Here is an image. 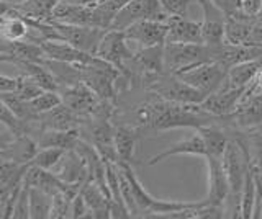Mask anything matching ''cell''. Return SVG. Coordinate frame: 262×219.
Instances as JSON below:
<instances>
[{"mask_svg":"<svg viewBox=\"0 0 262 219\" xmlns=\"http://www.w3.org/2000/svg\"><path fill=\"white\" fill-rule=\"evenodd\" d=\"M39 46H41V50L45 51V56L48 59H54V61H61V62L95 64L98 59H100L98 56L80 51L66 41H53V39H48V41H41Z\"/></svg>","mask_w":262,"mask_h":219,"instance_id":"2e32d148","label":"cell"},{"mask_svg":"<svg viewBox=\"0 0 262 219\" xmlns=\"http://www.w3.org/2000/svg\"><path fill=\"white\" fill-rule=\"evenodd\" d=\"M244 90H246V87L237 88V87H228L223 84L216 92L210 93L207 99L200 103V107L213 116L225 118L228 115H231L236 110V107L241 102Z\"/></svg>","mask_w":262,"mask_h":219,"instance_id":"4fadbf2b","label":"cell"},{"mask_svg":"<svg viewBox=\"0 0 262 219\" xmlns=\"http://www.w3.org/2000/svg\"><path fill=\"white\" fill-rule=\"evenodd\" d=\"M252 85L259 88V90H262V64L259 66L257 72H256V76H254V80H252Z\"/></svg>","mask_w":262,"mask_h":219,"instance_id":"ee69618b","label":"cell"},{"mask_svg":"<svg viewBox=\"0 0 262 219\" xmlns=\"http://www.w3.org/2000/svg\"><path fill=\"white\" fill-rule=\"evenodd\" d=\"M66 152L68 151L61 149V148H41V149H38L36 156L33 157V160L30 162V164L38 165V167L46 168V170H51L59 164Z\"/></svg>","mask_w":262,"mask_h":219,"instance_id":"1f68e13d","label":"cell"},{"mask_svg":"<svg viewBox=\"0 0 262 219\" xmlns=\"http://www.w3.org/2000/svg\"><path fill=\"white\" fill-rule=\"evenodd\" d=\"M53 194H49L35 186H30V217L46 219L51 217Z\"/></svg>","mask_w":262,"mask_h":219,"instance_id":"f1b7e54d","label":"cell"},{"mask_svg":"<svg viewBox=\"0 0 262 219\" xmlns=\"http://www.w3.org/2000/svg\"><path fill=\"white\" fill-rule=\"evenodd\" d=\"M260 64L262 61H246V62H239L233 67H229L225 85L237 87V88H244L251 85Z\"/></svg>","mask_w":262,"mask_h":219,"instance_id":"83f0119b","label":"cell"},{"mask_svg":"<svg viewBox=\"0 0 262 219\" xmlns=\"http://www.w3.org/2000/svg\"><path fill=\"white\" fill-rule=\"evenodd\" d=\"M196 133L202 136V139L205 142V148H207V156L213 157H223L225 149L228 145L229 137L223 129H220L215 125H205L195 129Z\"/></svg>","mask_w":262,"mask_h":219,"instance_id":"4316f807","label":"cell"},{"mask_svg":"<svg viewBox=\"0 0 262 219\" xmlns=\"http://www.w3.org/2000/svg\"><path fill=\"white\" fill-rule=\"evenodd\" d=\"M12 9V4L10 2H5V0H0V17H4Z\"/></svg>","mask_w":262,"mask_h":219,"instance_id":"f6af8a7d","label":"cell"},{"mask_svg":"<svg viewBox=\"0 0 262 219\" xmlns=\"http://www.w3.org/2000/svg\"><path fill=\"white\" fill-rule=\"evenodd\" d=\"M18 85V77H7L0 74V93L2 92H15Z\"/></svg>","mask_w":262,"mask_h":219,"instance_id":"b9f144b4","label":"cell"},{"mask_svg":"<svg viewBox=\"0 0 262 219\" xmlns=\"http://www.w3.org/2000/svg\"><path fill=\"white\" fill-rule=\"evenodd\" d=\"M161 5L164 7L169 15H180V17H187L188 12V5H190L193 0H159Z\"/></svg>","mask_w":262,"mask_h":219,"instance_id":"8d00e7d4","label":"cell"},{"mask_svg":"<svg viewBox=\"0 0 262 219\" xmlns=\"http://www.w3.org/2000/svg\"><path fill=\"white\" fill-rule=\"evenodd\" d=\"M207 164H208V194L203 200V203L205 205L225 208V203L229 197V185L223 168V162H221V157L207 156Z\"/></svg>","mask_w":262,"mask_h":219,"instance_id":"9a60e30c","label":"cell"},{"mask_svg":"<svg viewBox=\"0 0 262 219\" xmlns=\"http://www.w3.org/2000/svg\"><path fill=\"white\" fill-rule=\"evenodd\" d=\"M249 46H257V47H262V18H256V21H254Z\"/></svg>","mask_w":262,"mask_h":219,"instance_id":"60d3db41","label":"cell"},{"mask_svg":"<svg viewBox=\"0 0 262 219\" xmlns=\"http://www.w3.org/2000/svg\"><path fill=\"white\" fill-rule=\"evenodd\" d=\"M146 88L147 92H151L152 95L159 96L162 100L182 105H200L207 99V93H203L199 88L184 82L176 74H162L154 77L146 84Z\"/></svg>","mask_w":262,"mask_h":219,"instance_id":"5b68a950","label":"cell"},{"mask_svg":"<svg viewBox=\"0 0 262 219\" xmlns=\"http://www.w3.org/2000/svg\"><path fill=\"white\" fill-rule=\"evenodd\" d=\"M254 203H256V182H254L252 172L248 167V174H246L243 191H241V206H239L241 217H244V219L252 217Z\"/></svg>","mask_w":262,"mask_h":219,"instance_id":"4dcf8cb0","label":"cell"},{"mask_svg":"<svg viewBox=\"0 0 262 219\" xmlns=\"http://www.w3.org/2000/svg\"><path fill=\"white\" fill-rule=\"evenodd\" d=\"M71 217H94L92 209L89 208L87 201L80 194V191L79 194H76V198L71 203Z\"/></svg>","mask_w":262,"mask_h":219,"instance_id":"74e56055","label":"cell"},{"mask_svg":"<svg viewBox=\"0 0 262 219\" xmlns=\"http://www.w3.org/2000/svg\"><path fill=\"white\" fill-rule=\"evenodd\" d=\"M139 136H141V131L138 126H115V149H117L118 162L133 164Z\"/></svg>","mask_w":262,"mask_h":219,"instance_id":"603a6c76","label":"cell"},{"mask_svg":"<svg viewBox=\"0 0 262 219\" xmlns=\"http://www.w3.org/2000/svg\"><path fill=\"white\" fill-rule=\"evenodd\" d=\"M57 93L61 95V100L66 107H69L74 113H77L82 118L92 115L98 100H100L84 82L59 85Z\"/></svg>","mask_w":262,"mask_h":219,"instance_id":"8fae6325","label":"cell"},{"mask_svg":"<svg viewBox=\"0 0 262 219\" xmlns=\"http://www.w3.org/2000/svg\"><path fill=\"white\" fill-rule=\"evenodd\" d=\"M221 162H223V168H225L228 185H229V197L226 203H229L231 208L228 209V213H233L234 217H241V213H239L241 191H243L246 174H248V157H246L243 142L239 141V137L236 134L229 137L225 154H223V157H221Z\"/></svg>","mask_w":262,"mask_h":219,"instance_id":"7a4b0ae2","label":"cell"},{"mask_svg":"<svg viewBox=\"0 0 262 219\" xmlns=\"http://www.w3.org/2000/svg\"><path fill=\"white\" fill-rule=\"evenodd\" d=\"M177 76L182 79L184 82L199 88V90L207 93L208 96L210 93L216 92L218 88L225 84L228 69L225 66H221L220 62H203Z\"/></svg>","mask_w":262,"mask_h":219,"instance_id":"30bf717a","label":"cell"},{"mask_svg":"<svg viewBox=\"0 0 262 219\" xmlns=\"http://www.w3.org/2000/svg\"><path fill=\"white\" fill-rule=\"evenodd\" d=\"M203 10L202 21V43L218 46L225 43V21L226 13L220 10L211 0H196Z\"/></svg>","mask_w":262,"mask_h":219,"instance_id":"7c38bea8","label":"cell"},{"mask_svg":"<svg viewBox=\"0 0 262 219\" xmlns=\"http://www.w3.org/2000/svg\"><path fill=\"white\" fill-rule=\"evenodd\" d=\"M120 168L125 172L126 178L131 183L133 188L135 201L139 209V216H156L162 217L167 213H176V211H182L185 208L193 206V203H184V201H169V200H158L154 198L151 193H147L143 183L139 182V178L135 174L133 164H125V162H117Z\"/></svg>","mask_w":262,"mask_h":219,"instance_id":"277c9868","label":"cell"},{"mask_svg":"<svg viewBox=\"0 0 262 219\" xmlns=\"http://www.w3.org/2000/svg\"><path fill=\"white\" fill-rule=\"evenodd\" d=\"M38 149H39L38 142L35 141L33 136L30 134L15 136L13 141L4 151H0V157L16 162L20 165H30V162L36 156Z\"/></svg>","mask_w":262,"mask_h":219,"instance_id":"44dd1931","label":"cell"},{"mask_svg":"<svg viewBox=\"0 0 262 219\" xmlns=\"http://www.w3.org/2000/svg\"><path fill=\"white\" fill-rule=\"evenodd\" d=\"M211 2L226 15H234L241 10V0H211Z\"/></svg>","mask_w":262,"mask_h":219,"instance_id":"f35d334b","label":"cell"},{"mask_svg":"<svg viewBox=\"0 0 262 219\" xmlns=\"http://www.w3.org/2000/svg\"><path fill=\"white\" fill-rule=\"evenodd\" d=\"M166 43H202V23L180 15H169Z\"/></svg>","mask_w":262,"mask_h":219,"instance_id":"e0dca14e","label":"cell"},{"mask_svg":"<svg viewBox=\"0 0 262 219\" xmlns=\"http://www.w3.org/2000/svg\"><path fill=\"white\" fill-rule=\"evenodd\" d=\"M187 154H190V156L207 157V148H205V142L202 139V136L196 131L193 136L188 137V139L170 144L166 151H162L158 154V156L151 157L149 160H147V165H156V164H159V162L166 160V159H170L174 156H187Z\"/></svg>","mask_w":262,"mask_h":219,"instance_id":"7402d4cb","label":"cell"},{"mask_svg":"<svg viewBox=\"0 0 262 219\" xmlns=\"http://www.w3.org/2000/svg\"><path fill=\"white\" fill-rule=\"evenodd\" d=\"M169 13L164 10L159 0H129L121 7L118 13L115 15L110 30H126L129 25L141 20H156V21H167Z\"/></svg>","mask_w":262,"mask_h":219,"instance_id":"8992f818","label":"cell"},{"mask_svg":"<svg viewBox=\"0 0 262 219\" xmlns=\"http://www.w3.org/2000/svg\"><path fill=\"white\" fill-rule=\"evenodd\" d=\"M28 33L30 25L16 10L10 9L7 15L0 17V38L7 41H23L28 38Z\"/></svg>","mask_w":262,"mask_h":219,"instance_id":"cb8c5ba5","label":"cell"},{"mask_svg":"<svg viewBox=\"0 0 262 219\" xmlns=\"http://www.w3.org/2000/svg\"><path fill=\"white\" fill-rule=\"evenodd\" d=\"M45 90L41 88L38 84L33 82L31 79H28L27 76H20L18 77V85H16V90L15 93L21 96L23 100H31L35 99V96H38L39 93H43Z\"/></svg>","mask_w":262,"mask_h":219,"instance_id":"d590c367","label":"cell"},{"mask_svg":"<svg viewBox=\"0 0 262 219\" xmlns=\"http://www.w3.org/2000/svg\"><path fill=\"white\" fill-rule=\"evenodd\" d=\"M128 41L141 44L143 47H149L156 44L166 43L167 39V23L156 20H141L129 25L123 30Z\"/></svg>","mask_w":262,"mask_h":219,"instance_id":"5bb4252c","label":"cell"},{"mask_svg":"<svg viewBox=\"0 0 262 219\" xmlns=\"http://www.w3.org/2000/svg\"><path fill=\"white\" fill-rule=\"evenodd\" d=\"M139 131H169L177 128H200L213 125L216 116L205 111L200 105H182L167 100L147 102L136 110Z\"/></svg>","mask_w":262,"mask_h":219,"instance_id":"6da1fadb","label":"cell"},{"mask_svg":"<svg viewBox=\"0 0 262 219\" xmlns=\"http://www.w3.org/2000/svg\"><path fill=\"white\" fill-rule=\"evenodd\" d=\"M35 141L38 142V148H61L66 151H71L77 145L80 139L79 129H69V131H61V129H36Z\"/></svg>","mask_w":262,"mask_h":219,"instance_id":"ffe728a7","label":"cell"},{"mask_svg":"<svg viewBox=\"0 0 262 219\" xmlns=\"http://www.w3.org/2000/svg\"><path fill=\"white\" fill-rule=\"evenodd\" d=\"M257 17L244 12H237L234 15H226L225 21V41L229 44H249L252 35V25Z\"/></svg>","mask_w":262,"mask_h":219,"instance_id":"d6986e66","label":"cell"},{"mask_svg":"<svg viewBox=\"0 0 262 219\" xmlns=\"http://www.w3.org/2000/svg\"><path fill=\"white\" fill-rule=\"evenodd\" d=\"M49 23L56 28V31L59 33L61 39L66 43L72 44L74 47H77L80 51H85L90 54H95L98 50L103 35L106 33V30L97 28V27H82V25H69V23L49 20Z\"/></svg>","mask_w":262,"mask_h":219,"instance_id":"9c48e42d","label":"cell"},{"mask_svg":"<svg viewBox=\"0 0 262 219\" xmlns=\"http://www.w3.org/2000/svg\"><path fill=\"white\" fill-rule=\"evenodd\" d=\"M74 198L64 191H57L53 194V205H51V217H71V203Z\"/></svg>","mask_w":262,"mask_h":219,"instance_id":"836d02e7","label":"cell"},{"mask_svg":"<svg viewBox=\"0 0 262 219\" xmlns=\"http://www.w3.org/2000/svg\"><path fill=\"white\" fill-rule=\"evenodd\" d=\"M229 125L239 131H248L262 125V90L252 84L246 87L239 105L231 115L225 116Z\"/></svg>","mask_w":262,"mask_h":219,"instance_id":"ba28073f","label":"cell"},{"mask_svg":"<svg viewBox=\"0 0 262 219\" xmlns=\"http://www.w3.org/2000/svg\"><path fill=\"white\" fill-rule=\"evenodd\" d=\"M30 103V108L36 113V115H41V113H46L49 110H53L57 105H61L62 100H61V95L57 92H53V90H45L43 93H39L35 99L28 100Z\"/></svg>","mask_w":262,"mask_h":219,"instance_id":"d6a6232c","label":"cell"},{"mask_svg":"<svg viewBox=\"0 0 262 219\" xmlns=\"http://www.w3.org/2000/svg\"><path fill=\"white\" fill-rule=\"evenodd\" d=\"M82 116L74 113L64 103L57 105L53 110L41 113L38 118L39 129H61V131H69V129H79L82 125Z\"/></svg>","mask_w":262,"mask_h":219,"instance_id":"ac0fdd59","label":"cell"},{"mask_svg":"<svg viewBox=\"0 0 262 219\" xmlns=\"http://www.w3.org/2000/svg\"><path fill=\"white\" fill-rule=\"evenodd\" d=\"M57 2L59 0H20L12 4V9L27 18L49 21L53 20V10Z\"/></svg>","mask_w":262,"mask_h":219,"instance_id":"484cf974","label":"cell"},{"mask_svg":"<svg viewBox=\"0 0 262 219\" xmlns=\"http://www.w3.org/2000/svg\"><path fill=\"white\" fill-rule=\"evenodd\" d=\"M95 56H98L100 59L112 64L115 69H118L121 74V79H125L128 82L126 64L133 59L135 51L128 46V39L123 31L106 30V33L103 35L100 44H98V50H97Z\"/></svg>","mask_w":262,"mask_h":219,"instance_id":"52a82bcc","label":"cell"},{"mask_svg":"<svg viewBox=\"0 0 262 219\" xmlns=\"http://www.w3.org/2000/svg\"><path fill=\"white\" fill-rule=\"evenodd\" d=\"M257 129H259V131L262 133V125H260V126H257Z\"/></svg>","mask_w":262,"mask_h":219,"instance_id":"bcb514c9","label":"cell"},{"mask_svg":"<svg viewBox=\"0 0 262 219\" xmlns=\"http://www.w3.org/2000/svg\"><path fill=\"white\" fill-rule=\"evenodd\" d=\"M15 66H18L23 70V76L31 79L33 82L38 84L43 90L57 92V88H59V84H57V80L53 76V72L49 70L45 64L33 62V61H16Z\"/></svg>","mask_w":262,"mask_h":219,"instance_id":"d4e9b609","label":"cell"},{"mask_svg":"<svg viewBox=\"0 0 262 219\" xmlns=\"http://www.w3.org/2000/svg\"><path fill=\"white\" fill-rule=\"evenodd\" d=\"M15 219H28L30 217V185L23 182V186L18 193V198L13 206V216Z\"/></svg>","mask_w":262,"mask_h":219,"instance_id":"e575fe53","label":"cell"},{"mask_svg":"<svg viewBox=\"0 0 262 219\" xmlns=\"http://www.w3.org/2000/svg\"><path fill=\"white\" fill-rule=\"evenodd\" d=\"M0 123H2L8 131H12L15 136H23V134H33L36 123H25L20 118L15 116V113L7 107L4 100H0Z\"/></svg>","mask_w":262,"mask_h":219,"instance_id":"f546056e","label":"cell"},{"mask_svg":"<svg viewBox=\"0 0 262 219\" xmlns=\"http://www.w3.org/2000/svg\"><path fill=\"white\" fill-rule=\"evenodd\" d=\"M260 5L262 0H241V12L251 15V17H257Z\"/></svg>","mask_w":262,"mask_h":219,"instance_id":"ab89813d","label":"cell"},{"mask_svg":"<svg viewBox=\"0 0 262 219\" xmlns=\"http://www.w3.org/2000/svg\"><path fill=\"white\" fill-rule=\"evenodd\" d=\"M203 62H213V46L203 43H166L164 64L167 74H182Z\"/></svg>","mask_w":262,"mask_h":219,"instance_id":"3957f363","label":"cell"},{"mask_svg":"<svg viewBox=\"0 0 262 219\" xmlns=\"http://www.w3.org/2000/svg\"><path fill=\"white\" fill-rule=\"evenodd\" d=\"M13 137L15 134L12 131H8V129H7V133H0V151H4L7 145L13 141Z\"/></svg>","mask_w":262,"mask_h":219,"instance_id":"7bdbcfd3","label":"cell"}]
</instances>
